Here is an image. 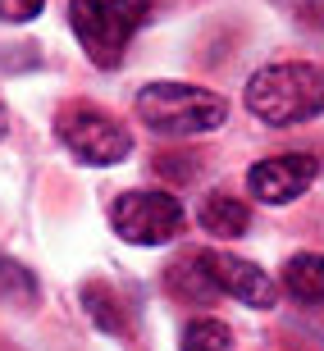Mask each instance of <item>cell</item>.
<instances>
[{"label": "cell", "instance_id": "5", "mask_svg": "<svg viewBox=\"0 0 324 351\" xmlns=\"http://www.w3.org/2000/svg\"><path fill=\"white\" fill-rule=\"evenodd\" d=\"M183 201L174 192H124L110 206L115 233L132 247H165L183 233Z\"/></svg>", "mask_w": 324, "mask_h": 351}, {"label": "cell", "instance_id": "10", "mask_svg": "<svg viewBox=\"0 0 324 351\" xmlns=\"http://www.w3.org/2000/svg\"><path fill=\"white\" fill-rule=\"evenodd\" d=\"M196 219H201V228H206L210 237H242L246 223H251V210H246L238 196H210Z\"/></svg>", "mask_w": 324, "mask_h": 351}, {"label": "cell", "instance_id": "17", "mask_svg": "<svg viewBox=\"0 0 324 351\" xmlns=\"http://www.w3.org/2000/svg\"><path fill=\"white\" fill-rule=\"evenodd\" d=\"M0 351H10V347H0Z\"/></svg>", "mask_w": 324, "mask_h": 351}, {"label": "cell", "instance_id": "14", "mask_svg": "<svg viewBox=\"0 0 324 351\" xmlns=\"http://www.w3.org/2000/svg\"><path fill=\"white\" fill-rule=\"evenodd\" d=\"M46 10V0H0V19L5 23H27Z\"/></svg>", "mask_w": 324, "mask_h": 351}, {"label": "cell", "instance_id": "8", "mask_svg": "<svg viewBox=\"0 0 324 351\" xmlns=\"http://www.w3.org/2000/svg\"><path fill=\"white\" fill-rule=\"evenodd\" d=\"M165 283H169V292H174V297L192 301V306H206V301L220 292V287L210 283L206 265H201V251H196V256H187V261H174V265H169Z\"/></svg>", "mask_w": 324, "mask_h": 351}, {"label": "cell", "instance_id": "9", "mask_svg": "<svg viewBox=\"0 0 324 351\" xmlns=\"http://www.w3.org/2000/svg\"><path fill=\"white\" fill-rule=\"evenodd\" d=\"M284 287L297 301H306V306L324 301V256H315V251L292 256V261L284 265Z\"/></svg>", "mask_w": 324, "mask_h": 351}, {"label": "cell", "instance_id": "1", "mask_svg": "<svg viewBox=\"0 0 324 351\" xmlns=\"http://www.w3.org/2000/svg\"><path fill=\"white\" fill-rule=\"evenodd\" d=\"M246 110L270 128H292L324 114V69L301 64V60L260 69L246 82Z\"/></svg>", "mask_w": 324, "mask_h": 351}, {"label": "cell", "instance_id": "4", "mask_svg": "<svg viewBox=\"0 0 324 351\" xmlns=\"http://www.w3.org/2000/svg\"><path fill=\"white\" fill-rule=\"evenodd\" d=\"M55 137L82 165H119L132 156V132L110 110L91 101H73L55 114Z\"/></svg>", "mask_w": 324, "mask_h": 351}, {"label": "cell", "instance_id": "7", "mask_svg": "<svg viewBox=\"0 0 324 351\" xmlns=\"http://www.w3.org/2000/svg\"><path fill=\"white\" fill-rule=\"evenodd\" d=\"M201 265H206L210 283L220 287V292H229V297H238L242 306H256V311H270L274 297H279V287H274V278L260 265L242 261V256H224V251H201Z\"/></svg>", "mask_w": 324, "mask_h": 351}, {"label": "cell", "instance_id": "2", "mask_svg": "<svg viewBox=\"0 0 324 351\" xmlns=\"http://www.w3.org/2000/svg\"><path fill=\"white\" fill-rule=\"evenodd\" d=\"M137 119L160 137H201L224 128L229 101L220 91L187 87V82H146L137 91Z\"/></svg>", "mask_w": 324, "mask_h": 351}, {"label": "cell", "instance_id": "11", "mask_svg": "<svg viewBox=\"0 0 324 351\" xmlns=\"http://www.w3.org/2000/svg\"><path fill=\"white\" fill-rule=\"evenodd\" d=\"M37 297H41L37 274L27 269V265L10 261V256H0V301L5 306H19V311H32Z\"/></svg>", "mask_w": 324, "mask_h": 351}, {"label": "cell", "instance_id": "13", "mask_svg": "<svg viewBox=\"0 0 324 351\" xmlns=\"http://www.w3.org/2000/svg\"><path fill=\"white\" fill-rule=\"evenodd\" d=\"M178 347L183 351H233V333H229V324L215 319V315H196L192 324L183 328Z\"/></svg>", "mask_w": 324, "mask_h": 351}, {"label": "cell", "instance_id": "6", "mask_svg": "<svg viewBox=\"0 0 324 351\" xmlns=\"http://www.w3.org/2000/svg\"><path fill=\"white\" fill-rule=\"evenodd\" d=\"M315 173H320V165H315V156H306V151L270 156V160H260V165L246 169V192L256 196L260 206H288V201H297L315 182Z\"/></svg>", "mask_w": 324, "mask_h": 351}, {"label": "cell", "instance_id": "15", "mask_svg": "<svg viewBox=\"0 0 324 351\" xmlns=\"http://www.w3.org/2000/svg\"><path fill=\"white\" fill-rule=\"evenodd\" d=\"M156 165H160V173H165V178H174V182H192V178H196V160H192V156H187V160H169V156H160Z\"/></svg>", "mask_w": 324, "mask_h": 351}, {"label": "cell", "instance_id": "3", "mask_svg": "<svg viewBox=\"0 0 324 351\" xmlns=\"http://www.w3.org/2000/svg\"><path fill=\"white\" fill-rule=\"evenodd\" d=\"M151 0H69V27L96 69L124 64L128 41L146 23Z\"/></svg>", "mask_w": 324, "mask_h": 351}, {"label": "cell", "instance_id": "16", "mask_svg": "<svg viewBox=\"0 0 324 351\" xmlns=\"http://www.w3.org/2000/svg\"><path fill=\"white\" fill-rule=\"evenodd\" d=\"M5 128H10V114H5V101H0V137H5Z\"/></svg>", "mask_w": 324, "mask_h": 351}, {"label": "cell", "instance_id": "12", "mask_svg": "<svg viewBox=\"0 0 324 351\" xmlns=\"http://www.w3.org/2000/svg\"><path fill=\"white\" fill-rule=\"evenodd\" d=\"M82 311L96 319V328L115 333V338H124V333H128L124 306H119V297H115V292H110L105 283H87V287H82Z\"/></svg>", "mask_w": 324, "mask_h": 351}]
</instances>
